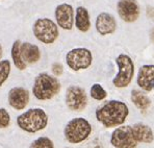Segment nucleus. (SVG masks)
Listing matches in <instances>:
<instances>
[{"instance_id": "obj_1", "label": "nucleus", "mask_w": 154, "mask_h": 148, "mask_svg": "<svg viewBox=\"0 0 154 148\" xmlns=\"http://www.w3.org/2000/svg\"><path fill=\"white\" fill-rule=\"evenodd\" d=\"M128 114L126 103L119 100H110L96 111V118L103 126L116 127L125 122Z\"/></svg>"}, {"instance_id": "obj_2", "label": "nucleus", "mask_w": 154, "mask_h": 148, "mask_svg": "<svg viewBox=\"0 0 154 148\" xmlns=\"http://www.w3.org/2000/svg\"><path fill=\"white\" fill-rule=\"evenodd\" d=\"M17 123L24 131L37 133L47 126L48 116L42 109H30L17 118Z\"/></svg>"}, {"instance_id": "obj_3", "label": "nucleus", "mask_w": 154, "mask_h": 148, "mask_svg": "<svg viewBox=\"0 0 154 148\" xmlns=\"http://www.w3.org/2000/svg\"><path fill=\"white\" fill-rule=\"evenodd\" d=\"M60 90V83L54 76L47 73H40L35 77L32 87V93L38 100H49L53 98Z\"/></svg>"}, {"instance_id": "obj_4", "label": "nucleus", "mask_w": 154, "mask_h": 148, "mask_svg": "<svg viewBox=\"0 0 154 148\" xmlns=\"http://www.w3.org/2000/svg\"><path fill=\"white\" fill-rule=\"evenodd\" d=\"M92 133V126L85 118H74L68 122L65 127V138L72 144H78L89 138Z\"/></svg>"}, {"instance_id": "obj_5", "label": "nucleus", "mask_w": 154, "mask_h": 148, "mask_svg": "<svg viewBox=\"0 0 154 148\" xmlns=\"http://www.w3.org/2000/svg\"><path fill=\"white\" fill-rule=\"evenodd\" d=\"M118 66V73L112 83L117 88H126L131 83L134 75V65L127 54H120L116 60Z\"/></svg>"}, {"instance_id": "obj_6", "label": "nucleus", "mask_w": 154, "mask_h": 148, "mask_svg": "<svg viewBox=\"0 0 154 148\" xmlns=\"http://www.w3.org/2000/svg\"><path fill=\"white\" fill-rule=\"evenodd\" d=\"M33 35L44 44H52L58 38V27L48 18H40L33 24Z\"/></svg>"}, {"instance_id": "obj_7", "label": "nucleus", "mask_w": 154, "mask_h": 148, "mask_svg": "<svg viewBox=\"0 0 154 148\" xmlns=\"http://www.w3.org/2000/svg\"><path fill=\"white\" fill-rule=\"evenodd\" d=\"M110 143L116 148H137V142L132 125H121L112 134Z\"/></svg>"}, {"instance_id": "obj_8", "label": "nucleus", "mask_w": 154, "mask_h": 148, "mask_svg": "<svg viewBox=\"0 0 154 148\" xmlns=\"http://www.w3.org/2000/svg\"><path fill=\"white\" fill-rule=\"evenodd\" d=\"M66 61L72 70L79 71L90 67L93 62V55L89 49L80 47L70 50L66 55Z\"/></svg>"}, {"instance_id": "obj_9", "label": "nucleus", "mask_w": 154, "mask_h": 148, "mask_svg": "<svg viewBox=\"0 0 154 148\" xmlns=\"http://www.w3.org/2000/svg\"><path fill=\"white\" fill-rule=\"evenodd\" d=\"M66 103L72 111H83L88 105V96L81 87L71 86L66 92Z\"/></svg>"}, {"instance_id": "obj_10", "label": "nucleus", "mask_w": 154, "mask_h": 148, "mask_svg": "<svg viewBox=\"0 0 154 148\" xmlns=\"http://www.w3.org/2000/svg\"><path fill=\"white\" fill-rule=\"evenodd\" d=\"M117 11L120 18L128 23L137 21L140 16V6L137 0H119Z\"/></svg>"}, {"instance_id": "obj_11", "label": "nucleus", "mask_w": 154, "mask_h": 148, "mask_svg": "<svg viewBox=\"0 0 154 148\" xmlns=\"http://www.w3.org/2000/svg\"><path fill=\"white\" fill-rule=\"evenodd\" d=\"M55 19L57 25L63 29H72L74 24V10L72 5L68 3H62L56 6Z\"/></svg>"}, {"instance_id": "obj_12", "label": "nucleus", "mask_w": 154, "mask_h": 148, "mask_svg": "<svg viewBox=\"0 0 154 148\" xmlns=\"http://www.w3.org/2000/svg\"><path fill=\"white\" fill-rule=\"evenodd\" d=\"M29 101V92L21 87L11 89L8 93V103L17 111L24 110Z\"/></svg>"}, {"instance_id": "obj_13", "label": "nucleus", "mask_w": 154, "mask_h": 148, "mask_svg": "<svg viewBox=\"0 0 154 148\" xmlns=\"http://www.w3.org/2000/svg\"><path fill=\"white\" fill-rule=\"evenodd\" d=\"M137 83L146 92L154 90V65H144L140 68Z\"/></svg>"}, {"instance_id": "obj_14", "label": "nucleus", "mask_w": 154, "mask_h": 148, "mask_svg": "<svg viewBox=\"0 0 154 148\" xmlns=\"http://www.w3.org/2000/svg\"><path fill=\"white\" fill-rule=\"evenodd\" d=\"M116 28H117V22L114 16L110 14L101 13L96 18V29L101 36L112 35V33H115Z\"/></svg>"}, {"instance_id": "obj_15", "label": "nucleus", "mask_w": 154, "mask_h": 148, "mask_svg": "<svg viewBox=\"0 0 154 148\" xmlns=\"http://www.w3.org/2000/svg\"><path fill=\"white\" fill-rule=\"evenodd\" d=\"M21 54L26 64H35L38 62L41 58L40 49L37 45L28 42H24L21 44Z\"/></svg>"}, {"instance_id": "obj_16", "label": "nucleus", "mask_w": 154, "mask_h": 148, "mask_svg": "<svg viewBox=\"0 0 154 148\" xmlns=\"http://www.w3.org/2000/svg\"><path fill=\"white\" fill-rule=\"evenodd\" d=\"M134 136L139 143H152L154 140V134L150 126L144 123H137L132 125Z\"/></svg>"}, {"instance_id": "obj_17", "label": "nucleus", "mask_w": 154, "mask_h": 148, "mask_svg": "<svg viewBox=\"0 0 154 148\" xmlns=\"http://www.w3.org/2000/svg\"><path fill=\"white\" fill-rule=\"evenodd\" d=\"M75 26L79 31H82V33H87L91 27L90 14L83 6H78L76 8Z\"/></svg>"}, {"instance_id": "obj_18", "label": "nucleus", "mask_w": 154, "mask_h": 148, "mask_svg": "<svg viewBox=\"0 0 154 148\" xmlns=\"http://www.w3.org/2000/svg\"><path fill=\"white\" fill-rule=\"evenodd\" d=\"M130 99L132 101V103L137 106V109L142 111L148 110V108L151 104V100L142 91H137V90H132L131 91V95H130Z\"/></svg>"}, {"instance_id": "obj_19", "label": "nucleus", "mask_w": 154, "mask_h": 148, "mask_svg": "<svg viewBox=\"0 0 154 148\" xmlns=\"http://www.w3.org/2000/svg\"><path fill=\"white\" fill-rule=\"evenodd\" d=\"M12 58L14 65L16 66V68H18L19 70H24L26 69V63L23 60L21 54V42L19 40L15 41L12 47Z\"/></svg>"}, {"instance_id": "obj_20", "label": "nucleus", "mask_w": 154, "mask_h": 148, "mask_svg": "<svg viewBox=\"0 0 154 148\" xmlns=\"http://www.w3.org/2000/svg\"><path fill=\"white\" fill-rule=\"evenodd\" d=\"M90 94L91 96H92L93 99L95 100H103L106 98V96H107V93H106V91L104 90L102 88V86L99 85V83H95V85L92 86V88H91V91H90Z\"/></svg>"}, {"instance_id": "obj_21", "label": "nucleus", "mask_w": 154, "mask_h": 148, "mask_svg": "<svg viewBox=\"0 0 154 148\" xmlns=\"http://www.w3.org/2000/svg\"><path fill=\"white\" fill-rule=\"evenodd\" d=\"M11 73V63L8 61H0V87L8 78Z\"/></svg>"}, {"instance_id": "obj_22", "label": "nucleus", "mask_w": 154, "mask_h": 148, "mask_svg": "<svg viewBox=\"0 0 154 148\" xmlns=\"http://www.w3.org/2000/svg\"><path fill=\"white\" fill-rule=\"evenodd\" d=\"M29 148H54L53 142L47 137H41L31 143Z\"/></svg>"}, {"instance_id": "obj_23", "label": "nucleus", "mask_w": 154, "mask_h": 148, "mask_svg": "<svg viewBox=\"0 0 154 148\" xmlns=\"http://www.w3.org/2000/svg\"><path fill=\"white\" fill-rule=\"evenodd\" d=\"M11 117L5 109H0V128H5L10 125Z\"/></svg>"}, {"instance_id": "obj_24", "label": "nucleus", "mask_w": 154, "mask_h": 148, "mask_svg": "<svg viewBox=\"0 0 154 148\" xmlns=\"http://www.w3.org/2000/svg\"><path fill=\"white\" fill-rule=\"evenodd\" d=\"M52 72L55 76H60L64 72V67H63L62 64L60 63H55L52 65Z\"/></svg>"}, {"instance_id": "obj_25", "label": "nucleus", "mask_w": 154, "mask_h": 148, "mask_svg": "<svg viewBox=\"0 0 154 148\" xmlns=\"http://www.w3.org/2000/svg\"><path fill=\"white\" fill-rule=\"evenodd\" d=\"M148 16L150 18H154V8H148Z\"/></svg>"}, {"instance_id": "obj_26", "label": "nucleus", "mask_w": 154, "mask_h": 148, "mask_svg": "<svg viewBox=\"0 0 154 148\" xmlns=\"http://www.w3.org/2000/svg\"><path fill=\"white\" fill-rule=\"evenodd\" d=\"M151 40H152L153 42H154V28L152 29V30H151Z\"/></svg>"}, {"instance_id": "obj_27", "label": "nucleus", "mask_w": 154, "mask_h": 148, "mask_svg": "<svg viewBox=\"0 0 154 148\" xmlns=\"http://www.w3.org/2000/svg\"><path fill=\"white\" fill-rule=\"evenodd\" d=\"M1 56H2V47L0 45V58H1Z\"/></svg>"}, {"instance_id": "obj_28", "label": "nucleus", "mask_w": 154, "mask_h": 148, "mask_svg": "<svg viewBox=\"0 0 154 148\" xmlns=\"http://www.w3.org/2000/svg\"><path fill=\"white\" fill-rule=\"evenodd\" d=\"M66 148H68V147H66Z\"/></svg>"}]
</instances>
